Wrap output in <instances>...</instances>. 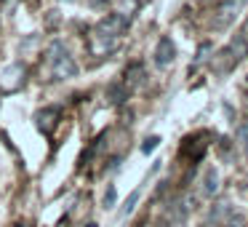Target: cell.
I'll return each instance as SVG.
<instances>
[{
  "label": "cell",
  "mask_w": 248,
  "mask_h": 227,
  "mask_svg": "<svg viewBox=\"0 0 248 227\" xmlns=\"http://www.w3.org/2000/svg\"><path fill=\"white\" fill-rule=\"evenodd\" d=\"M46 62H48L51 72H54L56 81H67V78H75L78 75V65L72 59V54L64 49L62 40H54L46 51Z\"/></svg>",
  "instance_id": "6da1fadb"
},
{
  "label": "cell",
  "mask_w": 248,
  "mask_h": 227,
  "mask_svg": "<svg viewBox=\"0 0 248 227\" xmlns=\"http://www.w3.org/2000/svg\"><path fill=\"white\" fill-rule=\"evenodd\" d=\"M128 24H131V19L125 16V14H107L104 19H99V24L93 30L102 32V35H109V38H118L120 40V35L128 30Z\"/></svg>",
  "instance_id": "7a4b0ae2"
},
{
  "label": "cell",
  "mask_w": 248,
  "mask_h": 227,
  "mask_svg": "<svg viewBox=\"0 0 248 227\" xmlns=\"http://www.w3.org/2000/svg\"><path fill=\"white\" fill-rule=\"evenodd\" d=\"M240 8H243V0H221L219 8L214 11V27L216 30H227L237 19Z\"/></svg>",
  "instance_id": "3957f363"
},
{
  "label": "cell",
  "mask_w": 248,
  "mask_h": 227,
  "mask_svg": "<svg viewBox=\"0 0 248 227\" xmlns=\"http://www.w3.org/2000/svg\"><path fill=\"white\" fill-rule=\"evenodd\" d=\"M62 120V110L59 107H43L38 115H35V126H38V131L43 136H51L56 131V126H59Z\"/></svg>",
  "instance_id": "277c9868"
},
{
  "label": "cell",
  "mask_w": 248,
  "mask_h": 227,
  "mask_svg": "<svg viewBox=\"0 0 248 227\" xmlns=\"http://www.w3.org/2000/svg\"><path fill=\"white\" fill-rule=\"evenodd\" d=\"M211 70L216 72V75H227V72H232L237 67V62H235V56L230 54V49H221V51H216V54H211Z\"/></svg>",
  "instance_id": "5b68a950"
},
{
  "label": "cell",
  "mask_w": 248,
  "mask_h": 227,
  "mask_svg": "<svg viewBox=\"0 0 248 227\" xmlns=\"http://www.w3.org/2000/svg\"><path fill=\"white\" fill-rule=\"evenodd\" d=\"M88 49H91L96 56H107V54H112V51L118 49V38H109V35H102V32L93 30L91 40H88Z\"/></svg>",
  "instance_id": "8992f818"
},
{
  "label": "cell",
  "mask_w": 248,
  "mask_h": 227,
  "mask_svg": "<svg viewBox=\"0 0 248 227\" xmlns=\"http://www.w3.org/2000/svg\"><path fill=\"white\" fill-rule=\"evenodd\" d=\"M232 216V203L230 200H216L214 206H211L208 211V219H205V225H214V227H224V222Z\"/></svg>",
  "instance_id": "52a82bcc"
},
{
  "label": "cell",
  "mask_w": 248,
  "mask_h": 227,
  "mask_svg": "<svg viewBox=\"0 0 248 227\" xmlns=\"http://www.w3.org/2000/svg\"><path fill=\"white\" fill-rule=\"evenodd\" d=\"M173 59H176V46H173L171 38H160L155 46V65L157 67H168L173 65Z\"/></svg>",
  "instance_id": "ba28073f"
},
{
  "label": "cell",
  "mask_w": 248,
  "mask_h": 227,
  "mask_svg": "<svg viewBox=\"0 0 248 227\" xmlns=\"http://www.w3.org/2000/svg\"><path fill=\"white\" fill-rule=\"evenodd\" d=\"M227 49H230V54L235 56V62L240 65V62L248 56V40L243 38V35H235V38L230 40V46H227Z\"/></svg>",
  "instance_id": "9c48e42d"
},
{
  "label": "cell",
  "mask_w": 248,
  "mask_h": 227,
  "mask_svg": "<svg viewBox=\"0 0 248 227\" xmlns=\"http://www.w3.org/2000/svg\"><path fill=\"white\" fill-rule=\"evenodd\" d=\"M123 83L128 86V91H131V88H136V86H141V83H144V67H141V65H131L128 70H125Z\"/></svg>",
  "instance_id": "30bf717a"
},
{
  "label": "cell",
  "mask_w": 248,
  "mask_h": 227,
  "mask_svg": "<svg viewBox=\"0 0 248 227\" xmlns=\"http://www.w3.org/2000/svg\"><path fill=\"white\" fill-rule=\"evenodd\" d=\"M219 193V174L214 171V168H208L203 177V195L205 198H214V195Z\"/></svg>",
  "instance_id": "8fae6325"
},
{
  "label": "cell",
  "mask_w": 248,
  "mask_h": 227,
  "mask_svg": "<svg viewBox=\"0 0 248 227\" xmlns=\"http://www.w3.org/2000/svg\"><path fill=\"white\" fill-rule=\"evenodd\" d=\"M107 99H109V104H123L128 99V86L125 83H112L107 88Z\"/></svg>",
  "instance_id": "7c38bea8"
},
{
  "label": "cell",
  "mask_w": 248,
  "mask_h": 227,
  "mask_svg": "<svg viewBox=\"0 0 248 227\" xmlns=\"http://www.w3.org/2000/svg\"><path fill=\"white\" fill-rule=\"evenodd\" d=\"M211 54H214V46L205 40V43H200V49H198V54H195V62H192V67H189V72L192 70H198V67H203L205 62L211 59Z\"/></svg>",
  "instance_id": "4fadbf2b"
},
{
  "label": "cell",
  "mask_w": 248,
  "mask_h": 227,
  "mask_svg": "<svg viewBox=\"0 0 248 227\" xmlns=\"http://www.w3.org/2000/svg\"><path fill=\"white\" fill-rule=\"evenodd\" d=\"M237 145H240L243 152L248 155V120H243V123L237 126Z\"/></svg>",
  "instance_id": "5bb4252c"
},
{
  "label": "cell",
  "mask_w": 248,
  "mask_h": 227,
  "mask_svg": "<svg viewBox=\"0 0 248 227\" xmlns=\"http://www.w3.org/2000/svg\"><path fill=\"white\" fill-rule=\"evenodd\" d=\"M115 200H118V193H115V184H107V193H104V198H102L104 209H112V206H115Z\"/></svg>",
  "instance_id": "9a60e30c"
},
{
  "label": "cell",
  "mask_w": 248,
  "mask_h": 227,
  "mask_svg": "<svg viewBox=\"0 0 248 227\" xmlns=\"http://www.w3.org/2000/svg\"><path fill=\"white\" fill-rule=\"evenodd\" d=\"M224 227H246V219H243L240 214H232L230 219L224 222Z\"/></svg>",
  "instance_id": "2e32d148"
},
{
  "label": "cell",
  "mask_w": 248,
  "mask_h": 227,
  "mask_svg": "<svg viewBox=\"0 0 248 227\" xmlns=\"http://www.w3.org/2000/svg\"><path fill=\"white\" fill-rule=\"evenodd\" d=\"M136 200H139V193H131V198H128V203L123 206V216H128L131 211H134V206H136Z\"/></svg>",
  "instance_id": "e0dca14e"
},
{
  "label": "cell",
  "mask_w": 248,
  "mask_h": 227,
  "mask_svg": "<svg viewBox=\"0 0 248 227\" xmlns=\"http://www.w3.org/2000/svg\"><path fill=\"white\" fill-rule=\"evenodd\" d=\"M157 145H160V139H157V136H150V139H147L144 145H141V152H152Z\"/></svg>",
  "instance_id": "ac0fdd59"
},
{
  "label": "cell",
  "mask_w": 248,
  "mask_h": 227,
  "mask_svg": "<svg viewBox=\"0 0 248 227\" xmlns=\"http://www.w3.org/2000/svg\"><path fill=\"white\" fill-rule=\"evenodd\" d=\"M88 6L91 8H104L107 6V0H88Z\"/></svg>",
  "instance_id": "d6986e66"
},
{
  "label": "cell",
  "mask_w": 248,
  "mask_h": 227,
  "mask_svg": "<svg viewBox=\"0 0 248 227\" xmlns=\"http://www.w3.org/2000/svg\"><path fill=\"white\" fill-rule=\"evenodd\" d=\"M240 35H243V38L248 40V22H246V27H243V32H240Z\"/></svg>",
  "instance_id": "ffe728a7"
},
{
  "label": "cell",
  "mask_w": 248,
  "mask_h": 227,
  "mask_svg": "<svg viewBox=\"0 0 248 227\" xmlns=\"http://www.w3.org/2000/svg\"><path fill=\"white\" fill-rule=\"evenodd\" d=\"M243 88H246V91H248V75L243 78Z\"/></svg>",
  "instance_id": "44dd1931"
},
{
  "label": "cell",
  "mask_w": 248,
  "mask_h": 227,
  "mask_svg": "<svg viewBox=\"0 0 248 227\" xmlns=\"http://www.w3.org/2000/svg\"><path fill=\"white\" fill-rule=\"evenodd\" d=\"M16 227H27V225H16Z\"/></svg>",
  "instance_id": "7402d4cb"
}]
</instances>
